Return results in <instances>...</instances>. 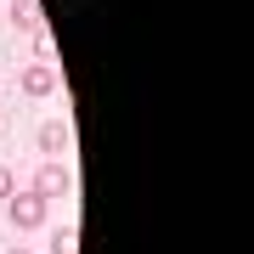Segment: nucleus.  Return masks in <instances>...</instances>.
Listing matches in <instances>:
<instances>
[{
    "label": "nucleus",
    "mask_w": 254,
    "mask_h": 254,
    "mask_svg": "<svg viewBox=\"0 0 254 254\" xmlns=\"http://www.w3.org/2000/svg\"><path fill=\"white\" fill-rule=\"evenodd\" d=\"M40 220H46V198H40V192L34 187H28V192H11V226H40Z\"/></svg>",
    "instance_id": "nucleus-1"
},
{
    "label": "nucleus",
    "mask_w": 254,
    "mask_h": 254,
    "mask_svg": "<svg viewBox=\"0 0 254 254\" xmlns=\"http://www.w3.org/2000/svg\"><path fill=\"white\" fill-rule=\"evenodd\" d=\"M73 187V175H68V164H40V175H34V192H40V198H63V192Z\"/></svg>",
    "instance_id": "nucleus-2"
},
{
    "label": "nucleus",
    "mask_w": 254,
    "mask_h": 254,
    "mask_svg": "<svg viewBox=\"0 0 254 254\" xmlns=\"http://www.w3.org/2000/svg\"><path fill=\"white\" fill-rule=\"evenodd\" d=\"M23 91H28V96H51V91H57V73H51L46 63L23 68Z\"/></svg>",
    "instance_id": "nucleus-3"
},
{
    "label": "nucleus",
    "mask_w": 254,
    "mask_h": 254,
    "mask_svg": "<svg viewBox=\"0 0 254 254\" xmlns=\"http://www.w3.org/2000/svg\"><path fill=\"white\" fill-rule=\"evenodd\" d=\"M11 28L40 34V0H11Z\"/></svg>",
    "instance_id": "nucleus-4"
},
{
    "label": "nucleus",
    "mask_w": 254,
    "mask_h": 254,
    "mask_svg": "<svg viewBox=\"0 0 254 254\" xmlns=\"http://www.w3.org/2000/svg\"><path fill=\"white\" fill-rule=\"evenodd\" d=\"M51 254H79V232H73V226H57L51 232Z\"/></svg>",
    "instance_id": "nucleus-5"
},
{
    "label": "nucleus",
    "mask_w": 254,
    "mask_h": 254,
    "mask_svg": "<svg viewBox=\"0 0 254 254\" xmlns=\"http://www.w3.org/2000/svg\"><path fill=\"white\" fill-rule=\"evenodd\" d=\"M63 141H68V130H63V119H51V125L40 130V147H46V153H63Z\"/></svg>",
    "instance_id": "nucleus-6"
},
{
    "label": "nucleus",
    "mask_w": 254,
    "mask_h": 254,
    "mask_svg": "<svg viewBox=\"0 0 254 254\" xmlns=\"http://www.w3.org/2000/svg\"><path fill=\"white\" fill-rule=\"evenodd\" d=\"M11 192H17V181H11V170H6V164H0V198H11Z\"/></svg>",
    "instance_id": "nucleus-7"
},
{
    "label": "nucleus",
    "mask_w": 254,
    "mask_h": 254,
    "mask_svg": "<svg viewBox=\"0 0 254 254\" xmlns=\"http://www.w3.org/2000/svg\"><path fill=\"white\" fill-rule=\"evenodd\" d=\"M11 254H28V249H11Z\"/></svg>",
    "instance_id": "nucleus-8"
}]
</instances>
